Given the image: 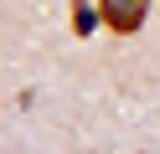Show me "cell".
<instances>
[{"label":"cell","instance_id":"1","mask_svg":"<svg viewBox=\"0 0 160 154\" xmlns=\"http://www.w3.org/2000/svg\"><path fill=\"white\" fill-rule=\"evenodd\" d=\"M150 16V0H98V21L119 36H134Z\"/></svg>","mask_w":160,"mask_h":154},{"label":"cell","instance_id":"2","mask_svg":"<svg viewBox=\"0 0 160 154\" xmlns=\"http://www.w3.org/2000/svg\"><path fill=\"white\" fill-rule=\"evenodd\" d=\"M93 5H83V0H72V31H78V36H88V31H93Z\"/></svg>","mask_w":160,"mask_h":154}]
</instances>
